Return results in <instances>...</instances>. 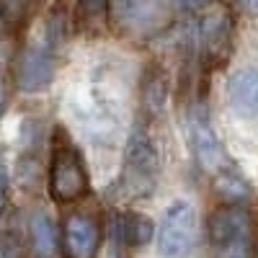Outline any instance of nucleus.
Instances as JSON below:
<instances>
[{"instance_id":"nucleus-2","label":"nucleus","mask_w":258,"mask_h":258,"mask_svg":"<svg viewBox=\"0 0 258 258\" xmlns=\"http://www.w3.org/2000/svg\"><path fill=\"white\" fill-rule=\"evenodd\" d=\"M91 188V176L80 150L62 126L54 129L52 137V163H49V194L59 204L83 199Z\"/></svg>"},{"instance_id":"nucleus-12","label":"nucleus","mask_w":258,"mask_h":258,"mask_svg":"<svg viewBox=\"0 0 258 258\" xmlns=\"http://www.w3.org/2000/svg\"><path fill=\"white\" fill-rule=\"evenodd\" d=\"M121 238L132 248H145L150 240H155V222L145 212H126L121 220Z\"/></svg>"},{"instance_id":"nucleus-7","label":"nucleus","mask_w":258,"mask_h":258,"mask_svg":"<svg viewBox=\"0 0 258 258\" xmlns=\"http://www.w3.org/2000/svg\"><path fill=\"white\" fill-rule=\"evenodd\" d=\"M18 88L24 93H39L54 80V49L36 41L24 49L18 59Z\"/></svg>"},{"instance_id":"nucleus-15","label":"nucleus","mask_w":258,"mask_h":258,"mask_svg":"<svg viewBox=\"0 0 258 258\" xmlns=\"http://www.w3.org/2000/svg\"><path fill=\"white\" fill-rule=\"evenodd\" d=\"M29 3L31 0H0V16L6 18V24H18L29 13Z\"/></svg>"},{"instance_id":"nucleus-4","label":"nucleus","mask_w":258,"mask_h":258,"mask_svg":"<svg viewBox=\"0 0 258 258\" xmlns=\"http://www.w3.org/2000/svg\"><path fill=\"white\" fill-rule=\"evenodd\" d=\"M199 238V212L188 199H173L158 227V258H191Z\"/></svg>"},{"instance_id":"nucleus-13","label":"nucleus","mask_w":258,"mask_h":258,"mask_svg":"<svg viewBox=\"0 0 258 258\" xmlns=\"http://www.w3.org/2000/svg\"><path fill=\"white\" fill-rule=\"evenodd\" d=\"M111 16V0H78V18L83 26L101 29Z\"/></svg>"},{"instance_id":"nucleus-8","label":"nucleus","mask_w":258,"mask_h":258,"mask_svg":"<svg viewBox=\"0 0 258 258\" xmlns=\"http://www.w3.org/2000/svg\"><path fill=\"white\" fill-rule=\"evenodd\" d=\"M227 103L238 119L258 116V64H245L227 80Z\"/></svg>"},{"instance_id":"nucleus-16","label":"nucleus","mask_w":258,"mask_h":258,"mask_svg":"<svg viewBox=\"0 0 258 258\" xmlns=\"http://www.w3.org/2000/svg\"><path fill=\"white\" fill-rule=\"evenodd\" d=\"M238 6L248 16H258V0H238Z\"/></svg>"},{"instance_id":"nucleus-21","label":"nucleus","mask_w":258,"mask_h":258,"mask_svg":"<svg viewBox=\"0 0 258 258\" xmlns=\"http://www.w3.org/2000/svg\"><path fill=\"white\" fill-rule=\"evenodd\" d=\"M6 204H8V197H6V191H0V217H3V212H6Z\"/></svg>"},{"instance_id":"nucleus-5","label":"nucleus","mask_w":258,"mask_h":258,"mask_svg":"<svg viewBox=\"0 0 258 258\" xmlns=\"http://www.w3.org/2000/svg\"><path fill=\"white\" fill-rule=\"evenodd\" d=\"M188 142H191L197 163L207 170V173H212L214 178L227 173V170H232V168H238L230 160L220 135L214 132L204 106H194V109L188 111Z\"/></svg>"},{"instance_id":"nucleus-14","label":"nucleus","mask_w":258,"mask_h":258,"mask_svg":"<svg viewBox=\"0 0 258 258\" xmlns=\"http://www.w3.org/2000/svg\"><path fill=\"white\" fill-rule=\"evenodd\" d=\"M165 96H168V83L163 78V73H155L153 78L145 80V91H142V101L150 111H160L163 103H165Z\"/></svg>"},{"instance_id":"nucleus-17","label":"nucleus","mask_w":258,"mask_h":258,"mask_svg":"<svg viewBox=\"0 0 258 258\" xmlns=\"http://www.w3.org/2000/svg\"><path fill=\"white\" fill-rule=\"evenodd\" d=\"M0 258H18V253H16V248L11 243L0 240Z\"/></svg>"},{"instance_id":"nucleus-10","label":"nucleus","mask_w":258,"mask_h":258,"mask_svg":"<svg viewBox=\"0 0 258 258\" xmlns=\"http://www.w3.org/2000/svg\"><path fill=\"white\" fill-rule=\"evenodd\" d=\"M199 41L212 59H222L230 52L232 44V21L225 11L204 13L199 21Z\"/></svg>"},{"instance_id":"nucleus-3","label":"nucleus","mask_w":258,"mask_h":258,"mask_svg":"<svg viewBox=\"0 0 258 258\" xmlns=\"http://www.w3.org/2000/svg\"><path fill=\"white\" fill-rule=\"evenodd\" d=\"M160 176V153L145 126H137L126 142L124 168H121V191L132 199H145L155 191Z\"/></svg>"},{"instance_id":"nucleus-11","label":"nucleus","mask_w":258,"mask_h":258,"mask_svg":"<svg viewBox=\"0 0 258 258\" xmlns=\"http://www.w3.org/2000/svg\"><path fill=\"white\" fill-rule=\"evenodd\" d=\"M29 230H31L34 253L39 258H52L57 253V243H59L57 240V227H54L52 217H49V214H44V212H36L34 217H31Z\"/></svg>"},{"instance_id":"nucleus-1","label":"nucleus","mask_w":258,"mask_h":258,"mask_svg":"<svg viewBox=\"0 0 258 258\" xmlns=\"http://www.w3.org/2000/svg\"><path fill=\"white\" fill-rule=\"evenodd\" d=\"M207 235L214 258H253L255 255V222L253 214L238 204H220L207 220Z\"/></svg>"},{"instance_id":"nucleus-6","label":"nucleus","mask_w":258,"mask_h":258,"mask_svg":"<svg viewBox=\"0 0 258 258\" xmlns=\"http://www.w3.org/2000/svg\"><path fill=\"white\" fill-rule=\"evenodd\" d=\"M116 24L129 34H153L170 18L168 0H111Z\"/></svg>"},{"instance_id":"nucleus-19","label":"nucleus","mask_w":258,"mask_h":258,"mask_svg":"<svg viewBox=\"0 0 258 258\" xmlns=\"http://www.w3.org/2000/svg\"><path fill=\"white\" fill-rule=\"evenodd\" d=\"M6 106H8V88H6V83L0 80V114L6 111Z\"/></svg>"},{"instance_id":"nucleus-9","label":"nucleus","mask_w":258,"mask_h":258,"mask_svg":"<svg viewBox=\"0 0 258 258\" xmlns=\"http://www.w3.org/2000/svg\"><path fill=\"white\" fill-rule=\"evenodd\" d=\"M62 240H64V248H68L70 258H96L98 245H101V230L91 217L73 214V217L64 222Z\"/></svg>"},{"instance_id":"nucleus-20","label":"nucleus","mask_w":258,"mask_h":258,"mask_svg":"<svg viewBox=\"0 0 258 258\" xmlns=\"http://www.w3.org/2000/svg\"><path fill=\"white\" fill-rule=\"evenodd\" d=\"M183 3H186L188 8H194V11H197V8H207V6L212 3V0H183Z\"/></svg>"},{"instance_id":"nucleus-18","label":"nucleus","mask_w":258,"mask_h":258,"mask_svg":"<svg viewBox=\"0 0 258 258\" xmlns=\"http://www.w3.org/2000/svg\"><path fill=\"white\" fill-rule=\"evenodd\" d=\"M8 183H11V173H8L6 163L0 160V191H6V188H8Z\"/></svg>"}]
</instances>
